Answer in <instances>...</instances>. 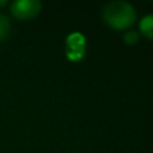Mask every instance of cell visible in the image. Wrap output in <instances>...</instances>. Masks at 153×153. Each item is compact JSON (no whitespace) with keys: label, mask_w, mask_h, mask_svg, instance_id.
I'll list each match as a JSON object with an SVG mask.
<instances>
[{"label":"cell","mask_w":153,"mask_h":153,"mask_svg":"<svg viewBox=\"0 0 153 153\" xmlns=\"http://www.w3.org/2000/svg\"><path fill=\"white\" fill-rule=\"evenodd\" d=\"M137 39H139V35H137L136 31H133V30L127 31L124 33V36H123V41L127 44H134V43L137 42Z\"/></svg>","instance_id":"cell-6"},{"label":"cell","mask_w":153,"mask_h":153,"mask_svg":"<svg viewBox=\"0 0 153 153\" xmlns=\"http://www.w3.org/2000/svg\"><path fill=\"white\" fill-rule=\"evenodd\" d=\"M103 19L116 30H124L131 26L136 19L135 8L127 1H111L103 8Z\"/></svg>","instance_id":"cell-1"},{"label":"cell","mask_w":153,"mask_h":153,"mask_svg":"<svg viewBox=\"0 0 153 153\" xmlns=\"http://www.w3.org/2000/svg\"><path fill=\"white\" fill-rule=\"evenodd\" d=\"M85 53V39L81 33H72L67 38V56L73 60H80Z\"/></svg>","instance_id":"cell-3"},{"label":"cell","mask_w":153,"mask_h":153,"mask_svg":"<svg viewBox=\"0 0 153 153\" xmlns=\"http://www.w3.org/2000/svg\"><path fill=\"white\" fill-rule=\"evenodd\" d=\"M42 8L38 0H16L11 4L12 14L19 20H26L36 17Z\"/></svg>","instance_id":"cell-2"},{"label":"cell","mask_w":153,"mask_h":153,"mask_svg":"<svg viewBox=\"0 0 153 153\" xmlns=\"http://www.w3.org/2000/svg\"><path fill=\"white\" fill-rule=\"evenodd\" d=\"M10 27H11V25H10L8 18H7L5 14L0 13V41L4 39V38L8 35Z\"/></svg>","instance_id":"cell-5"},{"label":"cell","mask_w":153,"mask_h":153,"mask_svg":"<svg viewBox=\"0 0 153 153\" xmlns=\"http://www.w3.org/2000/svg\"><path fill=\"white\" fill-rule=\"evenodd\" d=\"M7 4V0H0V7H2V6H5Z\"/></svg>","instance_id":"cell-7"},{"label":"cell","mask_w":153,"mask_h":153,"mask_svg":"<svg viewBox=\"0 0 153 153\" xmlns=\"http://www.w3.org/2000/svg\"><path fill=\"white\" fill-rule=\"evenodd\" d=\"M140 31L147 38L153 39V14H147L140 20Z\"/></svg>","instance_id":"cell-4"}]
</instances>
